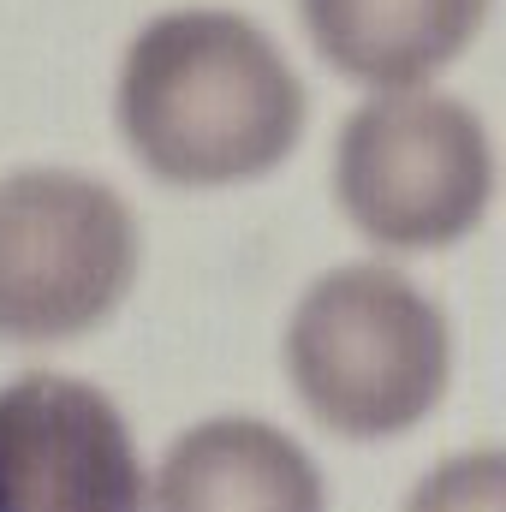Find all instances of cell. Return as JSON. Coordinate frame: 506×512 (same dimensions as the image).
Here are the masks:
<instances>
[{
  "label": "cell",
  "instance_id": "1",
  "mask_svg": "<svg viewBox=\"0 0 506 512\" xmlns=\"http://www.w3.org/2000/svg\"><path fill=\"white\" fill-rule=\"evenodd\" d=\"M114 120L161 185L221 191L268 179L298 149L310 90L256 18L227 6H173L126 42Z\"/></svg>",
  "mask_w": 506,
  "mask_h": 512
},
{
  "label": "cell",
  "instance_id": "2",
  "mask_svg": "<svg viewBox=\"0 0 506 512\" xmlns=\"http://www.w3.org/2000/svg\"><path fill=\"white\" fill-rule=\"evenodd\" d=\"M286 382L340 441L411 435L453 382L447 310L387 262H340L286 322Z\"/></svg>",
  "mask_w": 506,
  "mask_h": 512
},
{
  "label": "cell",
  "instance_id": "3",
  "mask_svg": "<svg viewBox=\"0 0 506 512\" xmlns=\"http://www.w3.org/2000/svg\"><path fill=\"white\" fill-rule=\"evenodd\" d=\"M340 215L376 251H447L471 239L495 197V143L447 90H370L334 137Z\"/></svg>",
  "mask_w": 506,
  "mask_h": 512
},
{
  "label": "cell",
  "instance_id": "4",
  "mask_svg": "<svg viewBox=\"0 0 506 512\" xmlns=\"http://www.w3.org/2000/svg\"><path fill=\"white\" fill-rule=\"evenodd\" d=\"M143 262L131 203L78 167L0 179V340L66 346L126 304Z\"/></svg>",
  "mask_w": 506,
  "mask_h": 512
},
{
  "label": "cell",
  "instance_id": "5",
  "mask_svg": "<svg viewBox=\"0 0 506 512\" xmlns=\"http://www.w3.org/2000/svg\"><path fill=\"white\" fill-rule=\"evenodd\" d=\"M137 435L102 387L24 370L0 387V512H149Z\"/></svg>",
  "mask_w": 506,
  "mask_h": 512
},
{
  "label": "cell",
  "instance_id": "6",
  "mask_svg": "<svg viewBox=\"0 0 506 512\" xmlns=\"http://www.w3.org/2000/svg\"><path fill=\"white\" fill-rule=\"evenodd\" d=\"M155 512H328L316 459L262 417H209L185 429L149 483Z\"/></svg>",
  "mask_w": 506,
  "mask_h": 512
},
{
  "label": "cell",
  "instance_id": "7",
  "mask_svg": "<svg viewBox=\"0 0 506 512\" xmlns=\"http://www.w3.org/2000/svg\"><path fill=\"white\" fill-rule=\"evenodd\" d=\"M495 0H298L328 72L364 90H417L459 66Z\"/></svg>",
  "mask_w": 506,
  "mask_h": 512
},
{
  "label": "cell",
  "instance_id": "8",
  "mask_svg": "<svg viewBox=\"0 0 506 512\" xmlns=\"http://www.w3.org/2000/svg\"><path fill=\"white\" fill-rule=\"evenodd\" d=\"M399 512H506V447H471L441 459Z\"/></svg>",
  "mask_w": 506,
  "mask_h": 512
}]
</instances>
